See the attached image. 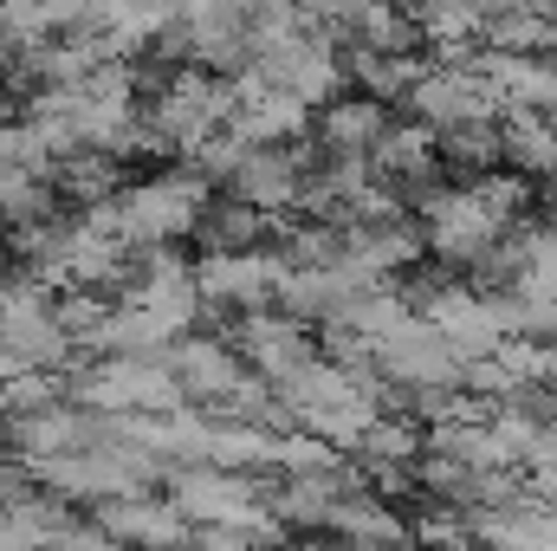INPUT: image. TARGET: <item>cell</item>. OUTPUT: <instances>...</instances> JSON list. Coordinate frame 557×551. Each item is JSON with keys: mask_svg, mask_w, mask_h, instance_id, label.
Returning <instances> with one entry per match:
<instances>
[{"mask_svg": "<svg viewBox=\"0 0 557 551\" xmlns=\"http://www.w3.org/2000/svg\"><path fill=\"white\" fill-rule=\"evenodd\" d=\"M305 149H285V143H247V156L234 162V195L253 201L260 215H285L298 208V188H305Z\"/></svg>", "mask_w": 557, "mask_h": 551, "instance_id": "1", "label": "cell"}, {"mask_svg": "<svg viewBox=\"0 0 557 551\" xmlns=\"http://www.w3.org/2000/svg\"><path fill=\"white\" fill-rule=\"evenodd\" d=\"M240 351H247V364L260 370V377H292L298 364H311L318 357V344H311V325L305 318H292L285 305L267 311V305H253L247 318H240Z\"/></svg>", "mask_w": 557, "mask_h": 551, "instance_id": "2", "label": "cell"}, {"mask_svg": "<svg viewBox=\"0 0 557 551\" xmlns=\"http://www.w3.org/2000/svg\"><path fill=\"white\" fill-rule=\"evenodd\" d=\"M285 279V260L278 254H260V247H221L201 260V292L208 298H227V305H267Z\"/></svg>", "mask_w": 557, "mask_h": 551, "instance_id": "3", "label": "cell"}, {"mask_svg": "<svg viewBox=\"0 0 557 551\" xmlns=\"http://www.w3.org/2000/svg\"><path fill=\"white\" fill-rule=\"evenodd\" d=\"M175 506L195 519H260L267 500H260V480L247 467H234V474H182Z\"/></svg>", "mask_w": 557, "mask_h": 551, "instance_id": "4", "label": "cell"}, {"mask_svg": "<svg viewBox=\"0 0 557 551\" xmlns=\"http://www.w3.org/2000/svg\"><path fill=\"white\" fill-rule=\"evenodd\" d=\"M383 124H389V105L383 98H324L318 111H311V137L318 149H357V156H370V143L383 137Z\"/></svg>", "mask_w": 557, "mask_h": 551, "instance_id": "5", "label": "cell"}, {"mask_svg": "<svg viewBox=\"0 0 557 551\" xmlns=\"http://www.w3.org/2000/svg\"><path fill=\"white\" fill-rule=\"evenodd\" d=\"M499 162L519 169L525 182L552 175L557 169V118L552 111H506L499 118Z\"/></svg>", "mask_w": 557, "mask_h": 551, "instance_id": "6", "label": "cell"}, {"mask_svg": "<svg viewBox=\"0 0 557 551\" xmlns=\"http://www.w3.org/2000/svg\"><path fill=\"white\" fill-rule=\"evenodd\" d=\"M234 377H240V364H234V351H227V344L188 338V344L175 351V383H182V390H195V396H221Z\"/></svg>", "mask_w": 557, "mask_h": 551, "instance_id": "7", "label": "cell"}]
</instances>
